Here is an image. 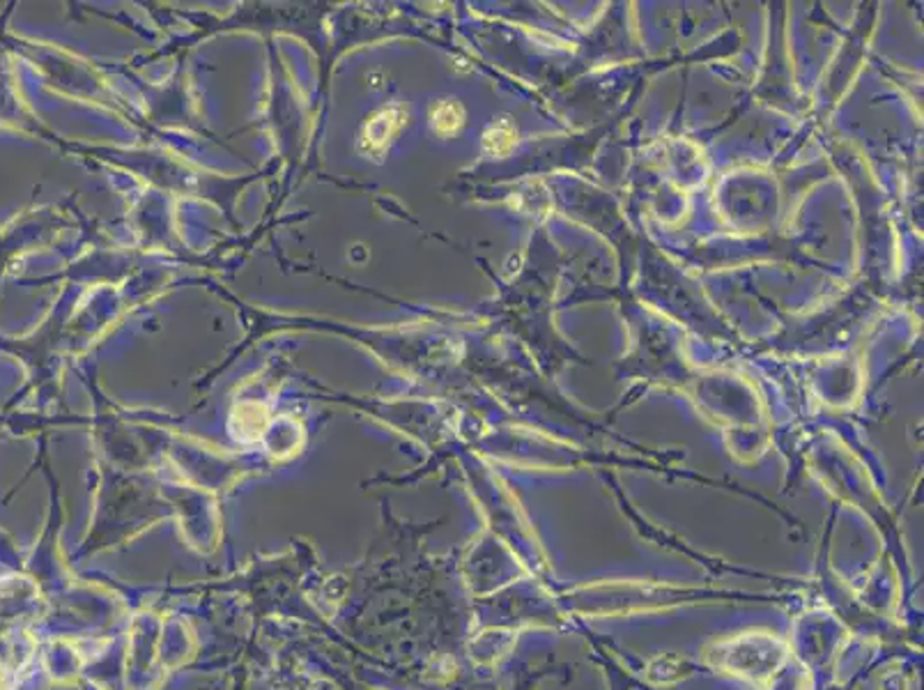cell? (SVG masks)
<instances>
[{"mask_svg": "<svg viewBox=\"0 0 924 690\" xmlns=\"http://www.w3.org/2000/svg\"><path fill=\"white\" fill-rule=\"evenodd\" d=\"M518 144V130L508 118H500L483 134V152L490 157H506Z\"/></svg>", "mask_w": 924, "mask_h": 690, "instance_id": "obj_3", "label": "cell"}, {"mask_svg": "<svg viewBox=\"0 0 924 690\" xmlns=\"http://www.w3.org/2000/svg\"><path fill=\"white\" fill-rule=\"evenodd\" d=\"M430 125L442 138L456 136L465 125V109L456 99H440L430 111Z\"/></svg>", "mask_w": 924, "mask_h": 690, "instance_id": "obj_2", "label": "cell"}, {"mask_svg": "<svg viewBox=\"0 0 924 690\" xmlns=\"http://www.w3.org/2000/svg\"><path fill=\"white\" fill-rule=\"evenodd\" d=\"M405 125H407V111L403 107H389L371 115V120L364 125V132L359 138L364 155L382 157L389 150V146L394 144Z\"/></svg>", "mask_w": 924, "mask_h": 690, "instance_id": "obj_1", "label": "cell"}]
</instances>
